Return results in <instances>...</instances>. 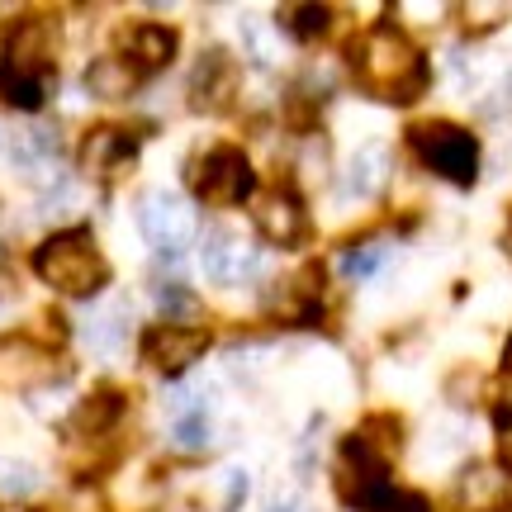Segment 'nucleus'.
<instances>
[{"mask_svg":"<svg viewBox=\"0 0 512 512\" xmlns=\"http://www.w3.org/2000/svg\"><path fill=\"white\" fill-rule=\"evenodd\" d=\"M512 498V479L503 465H470L456 479V503L460 512H503Z\"/></svg>","mask_w":512,"mask_h":512,"instance_id":"obj_10","label":"nucleus"},{"mask_svg":"<svg viewBox=\"0 0 512 512\" xmlns=\"http://www.w3.org/2000/svg\"><path fill=\"white\" fill-rule=\"evenodd\" d=\"M124 53L133 67H138V62H143V67H166V62L176 57V34H171L166 24H152V19H147V24H133L124 34Z\"/></svg>","mask_w":512,"mask_h":512,"instance_id":"obj_16","label":"nucleus"},{"mask_svg":"<svg viewBox=\"0 0 512 512\" xmlns=\"http://www.w3.org/2000/svg\"><path fill=\"white\" fill-rule=\"evenodd\" d=\"M34 271L43 285H53L57 294H72V299H91V294L105 290V280H110V266H105L95 238L81 233V228L57 233V238L43 242L34 252Z\"/></svg>","mask_w":512,"mask_h":512,"instance_id":"obj_2","label":"nucleus"},{"mask_svg":"<svg viewBox=\"0 0 512 512\" xmlns=\"http://www.w3.org/2000/svg\"><path fill=\"white\" fill-rule=\"evenodd\" d=\"M233 100H238V62L223 48H209L195 62V72H190V105L200 114H214V110H228Z\"/></svg>","mask_w":512,"mask_h":512,"instance_id":"obj_8","label":"nucleus"},{"mask_svg":"<svg viewBox=\"0 0 512 512\" xmlns=\"http://www.w3.org/2000/svg\"><path fill=\"white\" fill-rule=\"evenodd\" d=\"M351 67H356V81L375 100H389V105H408L427 86V57L394 24H380V29L361 34V43L351 48Z\"/></svg>","mask_w":512,"mask_h":512,"instance_id":"obj_1","label":"nucleus"},{"mask_svg":"<svg viewBox=\"0 0 512 512\" xmlns=\"http://www.w3.org/2000/svg\"><path fill=\"white\" fill-rule=\"evenodd\" d=\"M503 366L512 370V337H508V347H503Z\"/></svg>","mask_w":512,"mask_h":512,"instance_id":"obj_26","label":"nucleus"},{"mask_svg":"<svg viewBox=\"0 0 512 512\" xmlns=\"http://www.w3.org/2000/svg\"><path fill=\"white\" fill-rule=\"evenodd\" d=\"M209 351V332L204 328H181V323H162L143 337V356L152 370L162 375H181Z\"/></svg>","mask_w":512,"mask_h":512,"instance_id":"obj_7","label":"nucleus"},{"mask_svg":"<svg viewBox=\"0 0 512 512\" xmlns=\"http://www.w3.org/2000/svg\"><path fill=\"white\" fill-rule=\"evenodd\" d=\"M247 43H252V53H256V62L261 67H275L280 62V48H275V29L271 24H247Z\"/></svg>","mask_w":512,"mask_h":512,"instance_id":"obj_23","label":"nucleus"},{"mask_svg":"<svg viewBox=\"0 0 512 512\" xmlns=\"http://www.w3.org/2000/svg\"><path fill=\"white\" fill-rule=\"evenodd\" d=\"M256 233L275 247H290V242L304 238V200L294 195V190H271V195H261L256 200Z\"/></svg>","mask_w":512,"mask_h":512,"instance_id":"obj_9","label":"nucleus"},{"mask_svg":"<svg viewBox=\"0 0 512 512\" xmlns=\"http://www.w3.org/2000/svg\"><path fill=\"white\" fill-rule=\"evenodd\" d=\"M76 162H81V171H86L91 181H114V176L133 162V138H128L124 128H91Z\"/></svg>","mask_w":512,"mask_h":512,"instance_id":"obj_12","label":"nucleus"},{"mask_svg":"<svg viewBox=\"0 0 512 512\" xmlns=\"http://www.w3.org/2000/svg\"><path fill=\"white\" fill-rule=\"evenodd\" d=\"M271 512H299V508H271Z\"/></svg>","mask_w":512,"mask_h":512,"instance_id":"obj_28","label":"nucleus"},{"mask_svg":"<svg viewBox=\"0 0 512 512\" xmlns=\"http://www.w3.org/2000/svg\"><path fill=\"white\" fill-rule=\"evenodd\" d=\"M81 337H86V347H91L95 356H119V351L128 347V309L119 304V309H110V313H91V318L81 323Z\"/></svg>","mask_w":512,"mask_h":512,"instance_id":"obj_17","label":"nucleus"},{"mask_svg":"<svg viewBox=\"0 0 512 512\" xmlns=\"http://www.w3.org/2000/svg\"><path fill=\"white\" fill-rule=\"evenodd\" d=\"M62 370L57 361L48 356L43 347L34 342H0V384H10V389H38V384L57 380Z\"/></svg>","mask_w":512,"mask_h":512,"instance_id":"obj_11","label":"nucleus"},{"mask_svg":"<svg viewBox=\"0 0 512 512\" xmlns=\"http://www.w3.org/2000/svg\"><path fill=\"white\" fill-rule=\"evenodd\" d=\"M157 304H162L166 313H195L200 304H195V294L185 290V285H157Z\"/></svg>","mask_w":512,"mask_h":512,"instance_id":"obj_24","label":"nucleus"},{"mask_svg":"<svg viewBox=\"0 0 512 512\" xmlns=\"http://www.w3.org/2000/svg\"><path fill=\"white\" fill-rule=\"evenodd\" d=\"M384 261H389V242H361V247L342 252V275L347 280H370V275L384 271Z\"/></svg>","mask_w":512,"mask_h":512,"instance_id":"obj_21","label":"nucleus"},{"mask_svg":"<svg viewBox=\"0 0 512 512\" xmlns=\"http://www.w3.org/2000/svg\"><path fill=\"white\" fill-rule=\"evenodd\" d=\"M190 181L209 204H238L252 195V166H247L238 147H209L195 162Z\"/></svg>","mask_w":512,"mask_h":512,"instance_id":"obj_5","label":"nucleus"},{"mask_svg":"<svg viewBox=\"0 0 512 512\" xmlns=\"http://www.w3.org/2000/svg\"><path fill=\"white\" fill-rule=\"evenodd\" d=\"M48 62H53V34H48V24L34 19V24H24L10 43V72L5 76H24V81H48Z\"/></svg>","mask_w":512,"mask_h":512,"instance_id":"obj_13","label":"nucleus"},{"mask_svg":"<svg viewBox=\"0 0 512 512\" xmlns=\"http://www.w3.org/2000/svg\"><path fill=\"white\" fill-rule=\"evenodd\" d=\"M508 256H512V233H508Z\"/></svg>","mask_w":512,"mask_h":512,"instance_id":"obj_29","label":"nucleus"},{"mask_svg":"<svg viewBox=\"0 0 512 512\" xmlns=\"http://www.w3.org/2000/svg\"><path fill=\"white\" fill-rule=\"evenodd\" d=\"M138 81H143V72L128 57H95L91 72H86V91L95 100H128L138 91Z\"/></svg>","mask_w":512,"mask_h":512,"instance_id":"obj_14","label":"nucleus"},{"mask_svg":"<svg viewBox=\"0 0 512 512\" xmlns=\"http://www.w3.org/2000/svg\"><path fill=\"white\" fill-rule=\"evenodd\" d=\"M408 147L432 176L451 185H470L479 176V138L451 119H422L408 128Z\"/></svg>","mask_w":512,"mask_h":512,"instance_id":"obj_3","label":"nucleus"},{"mask_svg":"<svg viewBox=\"0 0 512 512\" xmlns=\"http://www.w3.org/2000/svg\"><path fill=\"white\" fill-rule=\"evenodd\" d=\"M10 72V62H5V43H0V76Z\"/></svg>","mask_w":512,"mask_h":512,"instance_id":"obj_27","label":"nucleus"},{"mask_svg":"<svg viewBox=\"0 0 512 512\" xmlns=\"http://www.w3.org/2000/svg\"><path fill=\"white\" fill-rule=\"evenodd\" d=\"M384 185H389V147L366 143L347 162V190L356 195V200H375Z\"/></svg>","mask_w":512,"mask_h":512,"instance_id":"obj_15","label":"nucleus"},{"mask_svg":"<svg viewBox=\"0 0 512 512\" xmlns=\"http://www.w3.org/2000/svg\"><path fill=\"white\" fill-rule=\"evenodd\" d=\"M119 413H124V394H119V389H95L91 399L76 408L72 427H76V432H86V437H100L105 427H114V422H119Z\"/></svg>","mask_w":512,"mask_h":512,"instance_id":"obj_18","label":"nucleus"},{"mask_svg":"<svg viewBox=\"0 0 512 512\" xmlns=\"http://www.w3.org/2000/svg\"><path fill=\"white\" fill-rule=\"evenodd\" d=\"M285 19H290L285 29H290L294 38H323L332 29V10H328V5H290V10H285Z\"/></svg>","mask_w":512,"mask_h":512,"instance_id":"obj_22","label":"nucleus"},{"mask_svg":"<svg viewBox=\"0 0 512 512\" xmlns=\"http://www.w3.org/2000/svg\"><path fill=\"white\" fill-rule=\"evenodd\" d=\"M171 437L181 451H204V441H209V413H204V403L190 394V399H176V427H171Z\"/></svg>","mask_w":512,"mask_h":512,"instance_id":"obj_19","label":"nucleus"},{"mask_svg":"<svg viewBox=\"0 0 512 512\" xmlns=\"http://www.w3.org/2000/svg\"><path fill=\"white\" fill-rule=\"evenodd\" d=\"M200 266L214 285H247L256 275V247L242 238L238 228L219 223V228H209V238H204Z\"/></svg>","mask_w":512,"mask_h":512,"instance_id":"obj_6","label":"nucleus"},{"mask_svg":"<svg viewBox=\"0 0 512 512\" xmlns=\"http://www.w3.org/2000/svg\"><path fill=\"white\" fill-rule=\"evenodd\" d=\"M138 233H143L157 252L176 256L185 252V242L195 238V214H190V204L181 195H171V190H152L138 200Z\"/></svg>","mask_w":512,"mask_h":512,"instance_id":"obj_4","label":"nucleus"},{"mask_svg":"<svg viewBox=\"0 0 512 512\" xmlns=\"http://www.w3.org/2000/svg\"><path fill=\"white\" fill-rule=\"evenodd\" d=\"M498 451H503V470H512V413H503V437H498Z\"/></svg>","mask_w":512,"mask_h":512,"instance_id":"obj_25","label":"nucleus"},{"mask_svg":"<svg viewBox=\"0 0 512 512\" xmlns=\"http://www.w3.org/2000/svg\"><path fill=\"white\" fill-rule=\"evenodd\" d=\"M508 15H512L508 0H460L456 5V19L465 34H494Z\"/></svg>","mask_w":512,"mask_h":512,"instance_id":"obj_20","label":"nucleus"}]
</instances>
